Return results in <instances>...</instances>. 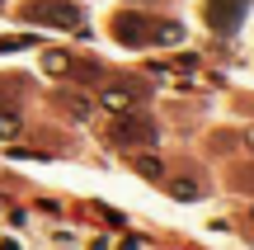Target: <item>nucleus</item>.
I'll use <instances>...</instances> for the list:
<instances>
[{"instance_id":"7","label":"nucleus","mask_w":254,"mask_h":250,"mask_svg":"<svg viewBox=\"0 0 254 250\" xmlns=\"http://www.w3.org/2000/svg\"><path fill=\"white\" fill-rule=\"evenodd\" d=\"M14 132H19V113H0V137H14Z\"/></svg>"},{"instance_id":"2","label":"nucleus","mask_w":254,"mask_h":250,"mask_svg":"<svg viewBox=\"0 0 254 250\" xmlns=\"http://www.w3.org/2000/svg\"><path fill=\"white\" fill-rule=\"evenodd\" d=\"M28 19H43V24H66V28H75V24H80V9H75V5H52V0H33V5H28Z\"/></svg>"},{"instance_id":"8","label":"nucleus","mask_w":254,"mask_h":250,"mask_svg":"<svg viewBox=\"0 0 254 250\" xmlns=\"http://www.w3.org/2000/svg\"><path fill=\"white\" fill-rule=\"evenodd\" d=\"M136 170H141V175H151V179H155V175H160V161H151V156H141V161H136Z\"/></svg>"},{"instance_id":"6","label":"nucleus","mask_w":254,"mask_h":250,"mask_svg":"<svg viewBox=\"0 0 254 250\" xmlns=\"http://www.w3.org/2000/svg\"><path fill=\"white\" fill-rule=\"evenodd\" d=\"M132 99H136L132 90H109V94H104V104H109V109H127Z\"/></svg>"},{"instance_id":"5","label":"nucleus","mask_w":254,"mask_h":250,"mask_svg":"<svg viewBox=\"0 0 254 250\" xmlns=\"http://www.w3.org/2000/svg\"><path fill=\"white\" fill-rule=\"evenodd\" d=\"M170 194H174V198H198L202 189L193 184V179H174V184H170Z\"/></svg>"},{"instance_id":"1","label":"nucleus","mask_w":254,"mask_h":250,"mask_svg":"<svg viewBox=\"0 0 254 250\" xmlns=\"http://www.w3.org/2000/svg\"><path fill=\"white\" fill-rule=\"evenodd\" d=\"M202 19H207L217 33H231V28L245 19V0H207V5H202Z\"/></svg>"},{"instance_id":"3","label":"nucleus","mask_w":254,"mask_h":250,"mask_svg":"<svg viewBox=\"0 0 254 250\" xmlns=\"http://www.w3.org/2000/svg\"><path fill=\"white\" fill-rule=\"evenodd\" d=\"M113 137H118L123 147H151V142H155V128L146 118H118V123H113Z\"/></svg>"},{"instance_id":"4","label":"nucleus","mask_w":254,"mask_h":250,"mask_svg":"<svg viewBox=\"0 0 254 250\" xmlns=\"http://www.w3.org/2000/svg\"><path fill=\"white\" fill-rule=\"evenodd\" d=\"M118 38L123 43H151V33H155V24H146L141 14H118Z\"/></svg>"}]
</instances>
